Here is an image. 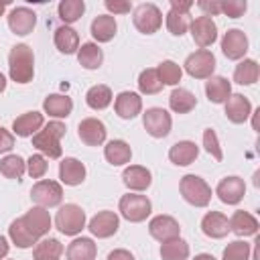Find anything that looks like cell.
I'll use <instances>...</instances> for the list:
<instances>
[{
  "instance_id": "obj_1",
  "label": "cell",
  "mask_w": 260,
  "mask_h": 260,
  "mask_svg": "<svg viewBox=\"0 0 260 260\" xmlns=\"http://www.w3.org/2000/svg\"><path fill=\"white\" fill-rule=\"evenodd\" d=\"M8 73L16 83H28L35 75V55L24 43H18L8 53Z\"/></svg>"
},
{
  "instance_id": "obj_2",
  "label": "cell",
  "mask_w": 260,
  "mask_h": 260,
  "mask_svg": "<svg viewBox=\"0 0 260 260\" xmlns=\"http://www.w3.org/2000/svg\"><path fill=\"white\" fill-rule=\"evenodd\" d=\"M65 130L67 128L63 122L53 120L32 136V146L49 158H59L63 152L61 150V138L65 136Z\"/></svg>"
},
{
  "instance_id": "obj_3",
  "label": "cell",
  "mask_w": 260,
  "mask_h": 260,
  "mask_svg": "<svg viewBox=\"0 0 260 260\" xmlns=\"http://www.w3.org/2000/svg\"><path fill=\"white\" fill-rule=\"evenodd\" d=\"M179 191L183 199L195 207H207L211 201V187L197 175H185L179 183Z\"/></svg>"
},
{
  "instance_id": "obj_4",
  "label": "cell",
  "mask_w": 260,
  "mask_h": 260,
  "mask_svg": "<svg viewBox=\"0 0 260 260\" xmlns=\"http://www.w3.org/2000/svg\"><path fill=\"white\" fill-rule=\"evenodd\" d=\"M55 228L65 236H77L85 228V211L75 203H65L55 215Z\"/></svg>"
},
{
  "instance_id": "obj_5",
  "label": "cell",
  "mask_w": 260,
  "mask_h": 260,
  "mask_svg": "<svg viewBox=\"0 0 260 260\" xmlns=\"http://www.w3.org/2000/svg\"><path fill=\"white\" fill-rule=\"evenodd\" d=\"M118 209H120V213H122L124 219L132 221V223H138V221H144L150 215L152 205H150V199L146 195L128 193V195H122L120 197Z\"/></svg>"
},
{
  "instance_id": "obj_6",
  "label": "cell",
  "mask_w": 260,
  "mask_h": 260,
  "mask_svg": "<svg viewBox=\"0 0 260 260\" xmlns=\"http://www.w3.org/2000/svg\"><path fill=\"white\" fill-rule=\"evenodd\" d=\"M132 22L134 26L142 32V35H152L160 28L162 24V14L158 10L156 4H150V2H144V4H138L134 8V14H132Z\"/></svg>"
},
{
  "instance_id": "obj_7",
  "label": "cell",
  "mask_w": 260,
  "mask_h": 260,
  "mask_svg": "<svg viewBox=\"0 0 260 260\" xmlns=\"http://www.w3.org/2000/svg\"><path fill=\"white\" fill-rule=\"evenodd\" d=\"M30 199L39 205V207H55L61 203L63 199V187L57 183V181H51V179H43L39 183L32 185L30 189Z\"/></svg>"
},
{
  "instance_id": "obj_8",
  "label": "cell",
  "mask_w": 260,
  "mask_h": 260,
  "mask_svg": "<svg viewBox=\"0 0 260 260\" xmlns=\"http://www.w3.org/2000/svg\"><path fill=\"white\" fill-rule=\"evenodd\" d=\"M215 69V57L207 49H199L185 59V71L195 79H209Z\"/></svg>"
},
{
  "instance_id": "obj_9",
  "label": "cell",
  "mask_w": 260,
  "mask_h": 260,
  "mask_svg": "<svg viewBox=\"0 0 260 260\" xmlns=\"http://www.w3.org/2000/svg\"><path fill=\"white\" fill-rule=\"evenodd\" d=\"M142 124L146 128V132L152 136V138H165L169 136L171 132V126H173V118L167 110L162 108H148L144 114H142Z\"/></svg>"
},
{
  "instance_id": "obj_10",
  "label": "cell",
  "mask_w": 260,
  "mask_h": 260,
  "mask_svg": "<svg viewBox=\"0 0 260 260\" xmlns=\"http://www.w3.org/2000/svg\"><path fill=\"white\" fill-rule=\"evenodd\" d=\"M148 234L158 242H169V240L179 238L181 225H179V221L175 217L160 213V215H156V217H152L148 221Z\"/></svg>"
},
{
  "instance_id": "obj_11",
  "label": "cell",
  "mask_w": 260,
  "mask_h": 260,
  "mask_svg": "<svg viewBox=\"0 0 260 260\" xmlns=\"http://www.w3.org/2000/svg\"><path fill=\"white\" fill-rule=\"evenodd\" d=\"M189 28H191L193 41L201 49H205L217 41V26H215L213 18H209V16H197L193 22H189Z\"/></svg>"
},
{
  "instance_id": "obj_12",
  "label": "cell",
  "mask_w": 260,
  "mask_h": 260,
  "mask_svg": "<svg viewBox=\"0 0 260 260\" xmlns=\"http://www.w3.org/2000/svg\"><path fill=\"white\" fill-rule=\"evenodd\" d=\"M246 51H248V37H246V32L240 30V28H230L223 35V39H221V53L228 59L238 61V59H242L246 55Z\"/></svg>"
},
{
  "instance_id": "obj_13",
  "label": "cell",
  "mask_w": 260,
  "mask_h": 260,
  "mask_svg": "<svg viewBox=\"0 0 260 260\" xmlns=\"http://www.w3.org/2000/svg\"><path fill=\"white\" fill-rule=\"evenodd\" d=\"M215 195L219 197L221 203H228V205H238L244 195H246V185H244V179L240 177H225L219 181L217 189H215Z\"/></svg>"
},
{
  "instance_id": "obj_14",
  "label": "cell",
  "mask_w": 260,
  "mask_h": 260,
  "mask_svg": "<svg viewBox=\"0 0 260 260\" xmlns=\"http://www.w3.org/2000/svg\"><path fill=\"white\" fill-rule=\"evenodd\" d=\"M22 223L26 225V230L37 238V240H41L43 236H47L49 234V230H51V215H49V211L45 209V207H30L22 217Z\"/></svg>"
},
{
  "instance_id": "obj_15",
  "label": "cell",
  "mask_w": 260,
  "mask_h": 260,
  "mask_svg": "<svg viewBox=\"0 0 260 260\" xmlns=\"http://www.w3.org/2000/svg\"><path fill=\"white\" fill-rule=\"evenodd\" d=\"M77 134H79V140L83 144H87V146H100V144H104L108 130H106V124L102 120H98V118H85V120L79 122Z\"/></svg>"
},
{
  "instance_id": "obj_16",
  "label": "cell",
  "mask_w": 260,
  "mask_h": 260,
  "mask_svg": "<svg viewBox=\"0 0 260 260\" xmlns=\"http://www.w3.org/2000/svg\"><path fill=\"white\" fill-rule=\"evenodd\" d=\"M35 24H37V14L26 6H16L8 14V28L18 37L32 32Z\"/></svg>"
},
{
  "instance_id": "obj_17",
  "label": "cell",
  "mask_w": 260,
  "mask_h": 260,
  "mask_svg": "<svg viewBox=\"0 0 260 260\" xmlns=\"http://www.w3.org/2000/svg\"><path fill=\"white\" fill-rule=\"evenodd\" d=\"M118 228H120V217L114 211H108V209L95 213L89 219V225H87V230L95 238H110L118 232Z\"/></svg>"
},
{
  "instance_id": "obj_18",
  "label": "cell",
  "mask_w": 260,
  "mask_h": 260,
  "mask_svg": "<svg viewBox=\"0 0 260 260\" xmlns=\"http://www.w3.org/2000/svg\"><path fill=\"white\" fill-rule=\"evenodd\" d=\"M45 124V116L41 112H24L20 114L18 118H14L12 122V132L20 138H26V136H35Z\"/></svg>"
},
{
  "instance_id": "obj_19",
  "label": "cell",
  "mask_w": 260,
  "mask_h": 260,
  "mask_svg": "<svg viewBox=\"0 0 260 260\" xmlns=\"http://www.w3.org/2000/svg\"><path fill=\"white\" fill-rule=\"evenodd\" d=\"M252 114V104L242 93H232L225 100V116L234 124H244Z\"/></svg>"
},
{
  "instance_id": "obj_20",
  "label": "cell",
  "mask_w": 260,
  "mask_h": 260,
  "mask_svg": "<svg viewBox=\"0 0 260 260\" xmlns=\"http://www.w3.org/2000/svg\"><path fill=\"white\" fill-rule=\"evenodd\" d=\"M59 179L61 183L69 185V187H77L83 183L85 179V165L73 156H67L59 162Z\"/></svg>"
},
{
  "instance_id": "obj_21",
  "label": "cell",
  "mask_w": 260,
  "mask_h": 260,
  "mask_svg": "<svg viewBox=\"0 0 260 260\" xmlns=\"http://www.w3.org/2000/svg\"><path fill=\"white\" fill-rule=\"evenodd\" d=\"M114 110L120 118L124 120H132L140 114L142 110V98L134 91H122L116 95V102H114Z\"/></svg>"
},
{
  "instance_id": "obj_22",
  "label": "cell",
  "mask_w": 260,
  "mask_h": 260,
  "mask_svg": "<svg viewBox=\"0 0 260 260\" xmlns=\"http://www.w3.org/2000/svg\"><path fill=\"white\" fill-rule=\"evenodd\" d=\"M201 232L207 236V238H213V240H219V238H225L228 232H230V221L223 213L219 211H207L201 219Z\"/></svg>"
},
{
  "instance_id": "obj_23",
  "label": "cell",
  "mask_w": 260,
  "mask_h": 260,
  "mask_svg": "<svg viewBox=\"0 0 260 260\" xmlns=\"http://www.w3.org/2000/svg\"><path fill=\"white\" fill-rule=\"evenodd\" d=\"M122 181H124V185H126L128 189H132V191H144V189L150 187V183H152V175H150V171H148L146 167L130 165V167L124 169V173H122Z\"/></svg>"
},
{
  "instance_id": "obj_24",
  "label": "cell",
  "mask_w": 260,
  "mask_h": 260,
  "mask_svg": "<svg viewBox=\"0 0 260 260\" xmlns=\"http://www.w3.org/2000/svg\"><path fill=\"white\" fill-rule=\"evenodd\" d=\"M230 221V232H234L236 236L240 238H246V236H256L258 234V219L244 211V209H238L234 211V215L228 219Z\"/></svg>"
},
{
  "instance_id": "obj_25",
  "label": "cell",
  "mask_w": 260,
  "mask_h": 260,
  "mask_svg": "<svg viewBox=\"0 0 260 260\" xmlns=\"http://www.w3.org/2000/svg\"><path fill=\"white\" fill-rule=\"evenodd\" d=\"M199 154V146L191 140H179L169 148V158L177 167H187L191 165Z\"/></svg>"
},
{
  "instance_id": "obj_26",
  "label": "cell",
  "mask_w": 260,
  "mask_h": 260,
  "mask_svg": "<svg viewBox=\"0 0 260 260\" xmlns=\"http://www.w3.org/2000/svg\"><path fill=\"white\" fill-rule=\"evenodd\" d=\"M89 30H91V37L98 43H108V41L114 39L116 30H118V24H116V18L112 14H100V16L93 18Z\"/></svg>"
},
{
  "instance_id": "obj_27",
  "label": "cell",
  "mask_w": 260,
  "mask_h": 260,
  "mask_svg": "<svg viewBox=\"0 0 260 260\" xmlns=\"http://www.w3.org/2000/svg\"><path fill=\"white\" fill-rule=\"evenodd\" d=\"M104 156H106V160L110 162V165H114V167H122V165H126V162H130V158H132V148H130V144L126 142V140H110L106 146H104Z\"/></svg>"
},
{
  "instance_id": "obj_28",
  "label": "cell",
  "mask_w": 260,
  "mask_h": 260,
  "mask_svg": "<svg viewBox=\"0 0 260 260\" xmlns=\"http://www.w3.org/2000/svg\"><path fill=\"white\" fill-rule=\"evenodd\" d=\"M53 41H55V47H57L61 53H65V55H73V53H77V49H79V35H77L75 28H71V26H67V24L55 28Z\"/></svg>"
},
{
  "instance_id": "obj_29",
  "label": "cell",
  "mask_w": 260,
  "mask_h": 260,
  "mask_svg": "<svg viewBox=\"0 0 260 260\" xmlns=\"http://www.w3.org/2000/svg\"><path fill=\"white\" fill-rule=\"evenodd\" d=\"M205 93L207 100L213 104H225V100L232 95V83L221 75H211L205 81Z\"/></svg>"
},
{
  "instance_id": "obj_30",
  "label": "cell",
  "mask_w": 260,
  "mask_h": 260,
  "mask_svg": "<svg viewBox=\"0 0 260 260\" xmlns=\"http://www.w3.org/2000/svg\"><path fill=\"white\" fill-rule=\"evenodd\" d=\"M98 246L91 238H75L67 246V260H95Z\"/></svg>"
},
{
  "instance_id": "obj_31",
  "label": "cell",
  "mask_w": 260,
  "mask_h": 260,
  "mask_svg": "<svg viewBox=\"0 0 260 260\" xmlns=\"http://www.w3.org/2000/svg\"><path fill=\"white\" fill-rule=\"evenodd\" d=\"M43 110H45V114H49L53 118H67L73 110V102H71V98H67L63 93H51L45 98Z\"/></svg>"
},
{
  "instance_id": "obj_32",
  "label": "cell",
  "mask_w": 260,
  "mask_h": 260,
  "mask_svg": "<svg viewBox=\"0 0 260 260\" xmlns=\"http://www.w3.org/2000/svg\"><path fill=\"white\" fill-rule=\"evenodd\" d=\"M169 106L177 114H189L197 106V98L185 87H175L169 95Z\"/></svg>"
},
{
  "instance_id": "obj_33",
  "label": "cell",
  "mask_w": 260,
  "mask_h": 260,
  "mask_svg": "<svg viewBox=\"0 0 260 260\" xmlns=\"http://www.w3.org/2000/svg\"><path fill=\"white\" fill-rule=\"evenodd\" d=\"M8 236H10V240H12V244L16 246V248H22V250H26V248H32L39 240L26 230V225L22 223V219L20 217H16L12 223H10V228H8Z\"/></svg>"
},
{
  "instance_id": "obj_34",
  "label": "cell",
  "mask_w": 260,
  "mask_h": 260,
  "mask_svg": "<svg viewBox=\"0 0 260 260\" xmlns=\"http://www.w3.org/2000/svg\"><path fill=\"white\" fill-rule=\"evenodd\" d=\"M63 254V244L57 238H43L35 244V260H57Z\"/></svg>"
},
{
  "instance_id": "obj_35",
  "label": "cell",
  "mask_w": 260,
  "mask_h": 260,
  "mask_svg": "<svg viewBox=\"0 0 260 260\" xmlns=\"http://www.w3.org/2000/svg\"><path fill=\"white\" fill-rule=\"evenodd\" d=\"M77 61L85 69H98L104 61V53L95 43H83L77 49Z\"/></svg>"
},
{
  "instance_id": "obj_36",
  "label": "cell",
  "mask_w": 260,
  "mask_h": 260,
  "mask_svg": "<svg viewBox=\"0 0 260 260\" xmlns=\"http://www.w3.org/2000/svg\"><path fill=\"white\" fill-rule=\"evenodd\" d=\"M258 75H260V67L254 59H244L236 65L234 69V81L240 83V85H252L258 81Z\"/></svg>"
},
{
  "instance_id": "obj_37",
  "label": "cell",
  "mask_w": 260,
  "mask_h": 260,
  "mask_svg": "<svg viewBox=\"0 0 260 260\" xmlns=\"http://www.w3.org/2000/svg\"><path fill=\"white\" fill-rule=\"evenodd\" d=\"M85 104L91 108V110H106L110 104H112V89L108 85H91L85 93Z\"/></svg>"
},
{
  "instance_id": "obj_38",
  "label": "cell",
  "mask_w": 260,
  "mask_h": 260,
  "mask_svg": "<svg viewBox=\"0 0 260 260\" xmlns=\"http://www.w3.org/2000/svg\"><path fill=\"white\" fill-rule=\"evenodd\" d=\"M187 256H189V244L181 238L162 242V246H160L162 260H187Z\"/></svg>"
},
{
  "instance_id": "obj_39",
  "label": "cell",
  "mask_w": 260,
  "mask_h": 260,
  "mask_svg": "<svg viewBox=\"0 0 260 260\" xmlns=\"http://www.w3.org/2000/svg\"><path fill=\"white\" fill-rule=\"evenodd\" d=\"M26 171V162L18 156V154H6L2 160H0V173L6 177V179H16L20 181L22 175Z\"/></svg>"
},
{
  "instance_id": "obj_40",
  "label": "cell",
  "mask_w": 260,
  "mask_h": 260,
  "mask_svg": "<svg viewBox=\"0 0 260 260\" xmlns=\"http://www.w3.org/2000/svg\"><path fill=\"white\" fill-rule=\"evenodd\" d=\"M57 12L65 24H71L81 18V14L85 12V4H83V0H61Z\"/></svg>"
},
{
  "instance_id": "obj_41",
  "label": "cell",
  "mask_w": 260,
  "mask_h": 260,
  "mask_svg": "<svg viewBox=\"0 0 260 260\" xmlns=\"http://www.w3.org/2000/svg\"><path fill=\"white\" fill-rule=\"evenodd\" d=\"M138 89H140V93H146V95L158 93V91L162 89V83H160V79H158L156 69L148 67V69L140 71V75H138Z\"/></svg>"
},
{
  "instance_id": "obj_42",
  "label": "cell",
  "mask_w": 260,
  "mask_h": 260,
  "mask_svg": "<svg viewBox=\"0 0 260 260\" xmlns=\"http://www.w3.org/2000/svg\"><path fill=\"white\" fill-rule=\"evenodd\" d=\"M156 73H158V79L162 85H177L181 81V75H183V69L175 63V61H162L158 67H156Z\"/></svg>"
},
{
  "instance_id": "obj_43",
  "label": "cell",
  "mask_w": 260,
  "mask_h": 260,
  "mask_svg": "<svg viewBox=\"0 0 260 260\" xmlns=\"http://www.w3.org/2000/svg\"><path fill=\"white\" fill-rule=\"evenodd\" d=\"M167 28H169V32L175 35V37L185 35L187 28H189V14H181V12L169 10V12H167Z\"/></svg>"
},
{
  "instance_id": "obj_44",
  "label": "cell",
  "mask_w": 260,
  "mask_h": 260,
  "mask_svg": "<svg viewBox=\"0 0 260 260\" xmlns=\"http://www.w3.org/2000/svg\"><path fill=\"white\" fill-rule=\"evenodd\" d=\"M250 244L242 242V240H236V242H230L225 248H223V254H221V260H248L250 256Z\"/></svg>"
},
{
  "instance_id": "obj_45",
  "label": "cell",
  "mask_w": 260,
  "mask_h": 260,
  "mask_svg": "<svg viewBox=\"0 0 260 260\" xmlns=\"http://www.w3.org/2000/svg\"><path fill=\"white\" fill-rule=\"evenodd\" d=\"M203 146H205V150L215 160H221L223 158V152H221V146H219V140H217V134H215L213 128H205L203 130Z\"/></svg>"
},
{
  "instance_id": "obj_46",
  "label": "cell",
  "mask_w": 260,
  "mask_h": 260,
  "mask_svg": "<svg viewBox=\"0 0 260 260\" xmlns=\"http://www.w3.org/2000/svg\"><path fill=\"white\" fill-rule=\"evenodd\" d=\"M219 8H221V14L230 18H240L246 12L248 4L246 0H219Z\"/></svg>"
},
{
  "instance_id": "obj_47",
  "label": "cell",
  "mask_w": 260,
  "mask_h": 260,
  "mask_svg": "<svg viewBox=\"0 0 260 260\" xmlns=\"http://www.w3.org/2000/svg\"><path fill=\"white\" fill-rule=\"evenodd\" d=\"M26 173L32 177V179H41L45 173H47V160L43 154H32L28 156L26 160Z\"/></svg>"
},
{
  "instance_id": "obj_48",
  "label": "cell",
  "mask_w": 260,
  "mask_h": 260,
  "mask_svg": "<svg viewBox=\"0 0 260 260\" xmlns=\"http://www.w3.org/2000/svg\"><path fill=\"white\" fill-rule=\"evenodd\" d=\"M104 4L114 14H126V12H130V2H126V0H106Z\"/></svg>"
},
{
  "instance_id": "obj_49",
  "label": "cell",
  "mask_w": 260,
  "mask_h": 260,
  "mask_svg": "<svg viewBox=\"0 0 260 260\" xmlns=\"http://www.w3.org/2000/svg\"><path fill=\"white\" fill-rule=\"evenodd\" d=\"M197 6H199L203 12H205L203 16H209V18H211L213 14H221L219 0H211V2H209V0H201V2H197Z\"/></svg>"
},
{
  "instance_id": "obj_50",
  "label": "cell",
  "mask_w": 260,
  "mask_h": 260,
  "mask_svg": "<svg viewBox=\"0 0 260 260\" xmlns=\"http://www.w3.org/2000/svg\"><path fill=\"white\" fill-rule=\"evenodd\" d=\"M12 146H14V134L0 126V154L12 150Z\"/></svg>"
},
{
  "instance_id": "obj_51",
  "label": "cell",
  "mask_w": 260,
  "mask_h": 260,
  "mask_svg": "<svg viewBox=\"0 0 260 260\" xmlns=\"http://www.w3.org/2000/svg\"><path fill=\"white\" fill-rule=\"evenodd\" d=\"M191 6H193L191 0H171V10L181 12V14H189Z\"/></svg>"
},
{
  "instance_id": "obj_52",
  "label": "cell",
  "mask_w": 260,
  "mask_h": 260,
  "mask_svg": "<svg viewBox=\"0 0 260 260\" xmlns=\"http://www.w3.org/2000/svg\"><path fill=\"white\" fill-rule=\"evenodd\" d=\"M108 260H134V256H132L128 250L118 248V250H112V252L108 254Z\"/></svg>"
},
{
  "instance_id": "obj_53",
  "label": "cell",
  "mask_w": 260,
  "mask_h": 260,
  "mask_svg": "<svg viewBox=\"0 0 260 260\" xmlns=\"http://www.w3.org/2000/svg\"><path fill=\"white\" fill-rule=\"evenodd\" d=\"M8 250H10V246H8V240H6V238L0 234V260L8 256Z\"/></svg>"
},
{
  "instance_id": "obj_54",
  "label": "cell",
  "mask_w": 260,
  "mask_h": 260,
  "mask_svg": "<svg viewBox=\"0 0 260 260\" xmlns=\"http://www.w3.org/2000/svg\"><path fill=\"white\" fill-rule=\"evenodd\" d=\"M258 244H260V238L256 236V240H254V260H260V256H258Z\"/></svg>"
},
{
  "instance_id": "obj_55",
  "label": "cell",
  "mask_w": 260,
  "mask_h": 260,
  "mask_svg": "<svg viewBox=\"0 0 260 260\" xmlns=\"http://www.w3.org/2000/svg\"><path fill=\"white\" fill-rule=\"evenodd\" d=\"M193 260H215V258H213L211 254H197Z\"/></svg>"
},
{
  "instance_id": "obj_56",
  "label": "cell",
  "mask_w": 260,
  "mask_h": 260,
  "mask_svg": "<svg viewBox=\"0 0 260 260\" xmlns=\"http://www.w3.org/2000/svg\"><path fill=\"white\" fill-rule=\"evenodd\" d=\"M4 89H6V77H4L2 73H0V93H2Z\"/></svg>"
},
{
  "instance_id": "obj_57",
  "label": "cell",
  "mask_w": 260,
  "mask_h": 260,
  "mask_svg": "<svg viewBox=\"0 0 260 260\" xmlns=\"http://www.w3.org/2000/svg\"><path fill=\"white\" fill-rule=\"evenodd\" d=\"M4 8H6V2H0V16L4 14Z\"/></svg>"
},
{
  "instance_id": "obj_58",
  "label": "cell",
  "mask_w": 260,
  "mask_h": 260,
  "mask_svg": "<svg viewBox=\"0 0 260 260\" xmlns=\"http://www.w3.org/2000/svg\"><path fill=\"white\" fill-rule=\"evenodd\" d=\"M57 260H59V258H57Z\"/></svg>"
}]
</instances>
